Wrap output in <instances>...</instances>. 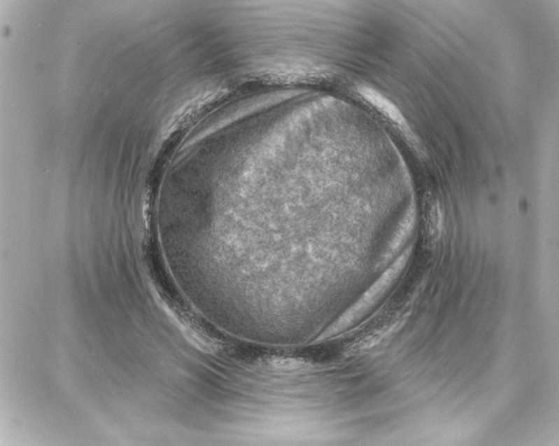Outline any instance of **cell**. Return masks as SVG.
<instances>
[{"instance_id": "6da1fadb", "label": "cell", "mask_w": 559, "mask_h": 446, "mask_svg": "<svg viewBox=\"0 0 559 446\" xmlns=\"http://www.w3.org/2000/svg\"><path fill=\"white\" fill-rule=\"evenodd\" d=\"M360 93L368 102H370L372 105L376 106L377 109H379L381 112L385 113V115L389 116L394 122L399 124V125H404L406 122H404V117L402 116L399 110H398L392 103L390 102L389 100L385 99L383 95H381L380 93L370 88H362L360 90Z\"/></svg>"}]
</instances>
